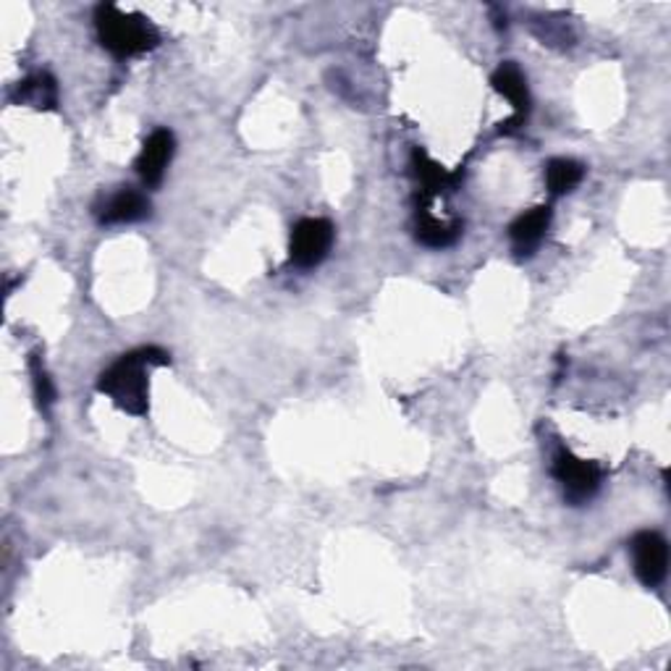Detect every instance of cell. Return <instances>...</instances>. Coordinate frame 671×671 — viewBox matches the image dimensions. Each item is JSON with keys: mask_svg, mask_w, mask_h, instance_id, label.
Listing matches in <instances>:
<instances>
[{"mask_svg": "<svg viewBox=\"0 0 671 671\" xmlns=\"http://www.w3.org/2000/svg\"><path fill=\"white\" fill-rule=\"evenodd\" d=\"M412 169H414V176L420 178V186H423V192L428 197H435V195H441L444 190H452L456 182L454 174H448L444 165L435 163L433 158L420 148L412 152Z\"/></svg>", "mask_w": 671, "mask_h": 671, "instance_id": "30bf717a", "label": "cell"}, {"mask_svg": "<svg viewBox=\"0 0 671 671\" xmlns=\"http://www.w3.org/2000/svg\"><path fill=\"white\" fill-rule=\"evenodd\" d=\"M551 473L559 483H562L564 498L570 504H574V507L591 501V498L596 496V490L600 488V467L574 456L570 448H559L556 456H553Z\"/></svg>", "mask_w": 671, "mask_h": 671, "instance_id": "3957f363", "label": "cell"}, {"mask_svg": "<svg viewBox=\"0 0 671 671\" xmlns=\"http://www.w3.org/2000/svg\"><path fill=\"white\" fill-rule=\"evenodd\" d=\"M176 140L169 129H155L144 140L140 158H137V174H140L144 186H158L163 182L165 169H169L171 158H174Z\"/></svg>", "mask_w": 671, "mask_h": 671, "instance_id": "52a82bcc", "label": "cell"}, {"mask_svg": "<svg viewBox=\"0 0 671 671\" xmlns=\"http://www.w3.org/2000/svg\"><path fill=\"white\" fill-rule=\"evenodd\" d=\"M95 30H98L100 45L116 55V58H131V55L148 53L161 43L158 30L140 13H127L116 6H98L95 11Z\"/></svg>", "mask_w": 671, "mask_h": 671, "instance_id": "7a4b0ae2", "label": "cell"}, {"mask_svg": "<svg viewBox=\"0 0 671 671\" xmlns=\"http://www.w3.org/2000/svg\"><path fill=\"white\" fill-rule=\"evenodd\" d=\"M585 169L577 161H570V158H553V161L545 165V186H549L551 195H566L572 192L574 186L583 182Z\"/></svg>", "mask_w": 671, "mask_h": 671, "instance_id": "7c38bea8", "label": "cell"}, {"mask_svg": "<svg viewBox=\"0 0 671 671\" xmlns=\"http://www.w3.org/2000/svg\"><path fill=\"white\" fill-rule=\"evenodd\" d=\"M414 231H418L420 245H425L431 249H444V247H452L454 241L459 239L462 224L459 220L446 224V220H439L428 210H418V226H414Z\"/></svg>", "mask_w": 671, "mask_h": 671, "instance_id": "8fae6325", "label": "cell"}, {"mask_svg": "<svg viewBox=\"0 0 671 671\" xmlns=\"http://www.w3.org/2000/svg\"><path fill=\"white\" fill-rule=\"evenodd\" d=\"M171 357L169 351L158 347H142L137 351H129L116 359L110 368L98 378V391L106 393L121 407L123 412L142 418L148 414V368L150 365H169Z\"/></svg>", "mask_w": 671, "mask_h": 671, "instance_id": "6da1fadb", "label": "cell"}, {"mask_svg": "<svg viewBox=\"0 0 671 671\" xmlns=\"http://www.w3.org/2000/svg\"><path fill=\"white\" fill-rule=\"evenodd\" d=\"M150 216V199L137 190H121L110 195L98 210L102 226H121L137 224Z\"/></svg>", "mask_w": 671, "mask_h": 671, "instance_id": "ba28073f", "label": "cell"}, {"mask_svg": "<svg viewBox=\"0 0 671 671\" xmlns=\"http://www.w3.org/2000/svg\"><path fill=\"white\" fill-rule=\"evenodd\" d=\"M334 245V224L325 218H302L292 228V245L289 255L296 268H315L328 258Z\"/></svg>", "mask_w": 671, "mask_h": 671, "instance_id": "277c9868", "label": "cell"}, {"mask_svg": "<svg viewBox=\"0 0 671 671\" xmlns=\"http://www.w3.org/2000/svg\"><path fill=\"white\" fill-rule=\"evenodd\" d=\"M490 85L498 95H504L511 102V108H515V119L501 123L504 134H509V131H515L517 127H524V119H528V110H530V89H528V79H524V74L520 72V66L511 64H501L494 72V79H490Z\"/></svg>", "mask_w": 671, "mask_h": 671, "instance_id": "8992f818", "label": "cell"}, {"mask_svg": "<svg viewBox=\"0 0 671 671\" xmlns=\"http://www.w3.org/2000/svg\"><path fill=\"white\" fill-rule=\"evenodd\" d=\"M32 378H34V397H37L40 407H43V410H51L53 397H55L53 383H51V378H47V372L43 370V365H40L37 357L32 359Z\"/></svg>", "mask_w": 671, "mask_h": 671, "instance_id": "5bb4252c", "label": "cell"}, {"mask_svg": "<svg viewBox=\"0 0 671 671\" xmlns=\"http://www.w3.org/2000/svg\"><path fill=\"white\" fill-rule=\"evenodd\" d=\"M629 551H632V564L635 574L646 587H656L663 583L669 570V545L663 541V535L659 532H638L629 543Z\"/></svg>", "mask_w": 671, "mask_h": 671, "instance_id": "5b68a950", "label": "cell"}, {"mask_svg": "<svg viewBox=\"0 0 671 671\" xmlns=\"http://www.w3.org/2000/svg\"><path fill=\"white\" fill-rule=\"evenodd\" d=\"M17 100L26 102V106H32V108L51 110V108H55V102H58V87H55L53 76L37 74L19 85Z\"/></svg>", "mask_w": 671, "mask_h": 671, "instance_id": "4fadbf2b", "label": "cell"}, {"mask_svg": "<svg viewBox=\"0 0 671 671\" xmlns=\"http://www.w3.org/2000/svg\"><path fill=\"white\" fill-rule=\"evenodd\" d=\"M549 224H551L549 205L532 207V210L522 213V216L509 226V239H511V247H515V252L530 255L532 249L541 247L545 231H549Z\"/></svg>", "mask_w": 671, "mask_h": 671, "instance_id": "9c48e42d", "label": "cell"}]
</instances>
